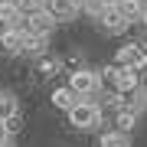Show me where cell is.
I'll return each instance as SVG.
<instances>
[{
  "instance_id": "603a6c76",
  "label": "cell",
  "mask_w": 147,
  "mask_h": 147,
  "mask_svg": "<svg viewBox=\"0 0 147 147\" xmlns=\"http://www.w3.org/2000/svg\"><path fill=\"white\" fill-rule=\"evenodd\" d=\"M0 147H13V144H10V141H7V144H0Z\"/></svg>"
},
{
  "instance_id": "9c48e42d",
  "label": "cell",
  "mask_w": 147,
  "mask_h": 147,
  "mask_svg": "<svg viewBox=\"0 0 147 147\" xmlns=\"http://www.w3.org/2000/svg\"><path fill=\"white\" fill-rule=\"evenodd\" d=\"M134 127H137V111H131L127 105H121L115 111V131L118 134H131Z\"/></svg>"
},
{
  "instance_id": "9a60e30c",
  "label": "cell",
  "mask_w": 147,
  "mask_h": 147,
  "mask_svg": "<svg viewBox=\"0 0 147 147\" xmlns=\"http://www.w3.org/2000/svg\"><path fill=\"white\" fill-rule=\"evenodd\" d=\"M16 10H20V16L26 20V16H33V13L46 10V0H16Z\"/></svg>"
},
{
  "instance_id": "7a4b0ae2",
  "label": "cell",
  "mask_w": 147,
  "mask_h": 147,
  "mask_svg": "<svg viewBox=\"0 0 147 147\" xmlns=\"http://www.w3.org/2000/svg\"><path fill=\"white\" fill-rule=\"evenodd\" d=\"M69 88L79 95V98H95L101 92V75L95 69H72L69 72Z\"/></svg>"
},
{
  "instance_id": "30bf717a",
  "label": "cell",
  "mask_w": 147,
  "mask_h": 147,
  "mask_svg": "<svg viewBox=\"0 0 147 147\" xmlns=\"http://www.w3.org/2000/svg\"><path fill=\"white\" fill-rule=\"evenodd\" d=\"M0 46H3L7 53H20V46H23V26L3 30V33H0Z\"/></svg>"
},
{
  "instance_id": "4fadbf2b",
  "label": "cell",
  "mask_w": 147,
  "mask_h": 147,
  "mask_svg": "<svg viewBox=\"0 0 147 147\" xmlns=\"http://www.w3.org/2000/svg\"><path fill=\"white\" fill-rule=\"evenodd\" d=\"M131 46V69H137V72H147V46L144 42H127Z\"/></svg>"
},
{
  "instance_id": "e0dca14e",
  "label": "cell",
  "mask_w": 147,
  "mask_h": 147,
  "mask_svg": "<svg viewBox=\"0 0 147 147\" xmlns=\"http://www.w3.org/2000/svg\"><path fill=\"white\" fill-rule=\"evenodd\" d=\"M127 108H131V111H137V115L147 108V92H144V85H141L134 95H127Z\"/></svg>"
},
{
  "instance_id": "7402d4cb",
  "label": "cell",
  "mask_w": 147,
  "mask_h": 147,
  "mask_svg": "<svg viewBox=\"0 0 147 147\" xmlns=\"http://www.w3.org/2000/svg\"><path fill=\"white\" fill-rule=\"evenodd\" d=\"M141 23H144V26H147V7H144V13H141Z\"/></svg>"
},
{
  "instance_id": "ac0fdd59",
  "label": "cell",
  "mask_w": 147,
  "mask_h": 147,
  "mask_svg": "<svg viewBox=\"0 0 147 147\" xmlns=\"http://www.w3.org/2000/svg\"><path fill=\"white\" fill-rule=\"evenodd\" d=\"M56 65H59L56 59H42V65H39V69H42V75H53V72H56Z\"/></svg>"
},
{
  "instance_id": "5bb4252c",
  "label": "cell",
  "mask_w": 147,
  "mask_h": 147,
  "mask_svg": "<svg viewBox=\"0 0 147 147\" xmlns=\"http://www.w3.org/2000/svg\"><path fill=\"white\" fill-rule=\"evenodd\" d=\"M118 10H121V16H124L127 23H131V20H141L144 3H141V0H121V3H118Z\"/></svg>"
},
{
  "instance_id": "8fae6325",
  "label": "cell",
  "mask_w": 147,
  "mask_h": 147,
  "mask_svg": "<svg viewBox=\"0 0 147 147\" xmlns=\"http://www.w3.org/2000/svg\"><path fill=\"white\" fill-rule=\"evenodd\" d=\"M20 115V105H16V98L10 92H0V121H13Z\"/></svg>"
},
{
  "instance_id": "8992f818",
  "label": "cell",
  "mask_w": 147,
  "mask_h": 147,
  "mask_svg": "<svg viewBox=\"0 0 147 147\" xmlns=\"http://www.w3.org/2000/svg\"><path fill=\"white\" fill-rule=\"evenodd\" d=\"M46 10L56 16V23H59V20L69 23V20H75V16H79V7H75L72 0H46Z\"/></svg>"
},
{
  "instance_id": "2e32d148",
  "label": "cell",
  "mask_w": 147,
  "mask_h": 147,
  "mask_svg": "<svg viewBox=\"0 0 147 147\" xmlns=\"http://www.w3.org/2000/svg\"><path fill=\"white\" fill-rule=\"evenodd\" d=\"M98 147H131V141H127V134H118V131H108L101 134Z\"/></svg>"
},
{
  "instance_id": "d6986e66",
  "label": "cell",
  "mask_w": 147,
  "mask_h": 147,
  "mask_svg": "<svg viewBox=\"0 0 147 147\" xmlns=\"http://www.w3.org/2000/svg\"><path fill=\"white\" fill-rule=\"evenodd\" d=\"M10 141V127H7V121H0V144Z\"/></svg>"
},
{
  "instance_id": "277c9868",
  "label": "cell",
  "mask_w": 147,
  "mask_h": 147,
  "mask_svg": "<svg viewBox=\"0 0 147 147\" xmlns=\"http://www.w3.org/2000/svg\"><path fill=\"white\" fill-rule=\"evenodd\" d=\"M98 23H101L105 33H124V30H127V20L121 16L118 7H105V10L98 13Z\"/></svg>"
},
{
  "instance_id": "44dd1931",
  "label": "cell",
  "mask_w": 147,
  "mask_h": 147,
  "mask_svg": "<svg viewBox=\"0 0 147 147\" xmlns=\"http://www.w3.org/2000/svg\"><path fill=\"white\" fill-rule=\"evenodd\" d=\"M75 7H79V10H85V3H88V0H72Z\"/></svg>"
},
{
  "instance_id": "5b68a950",
  "label": "cell",
  "mask_w": 147,
  "mask_h": 147,
  "mask_svg": "<svg viewBox=\"0 0 147 147\" xmlns=\"http://www.w3.org/2000/svg\"><path fill=\"white\" fill-rule=\"evenodd\" d=\"M141 79H144V75L137 72V69H118V95H121V98L134 95L137 88H141Z\"/></svg>"
},
{
  "instance_id": "3957f363",
  "label": "cell",
  "mask_w": 147,
  "mask_h": 147,
  "mask_svg": "<svg viewBox=\"0 0 147 147\" xmlns=\"http://www.w3.org/2000/svg\"><path fill=\"white\" fill-rule=\"evenodd\" d=\"M53 26H56V16L49 13V10H39V13H33V16L23 20V30L33 33V36H49Z\"/></svg>"
},
{
  "instance_id": "52a82bcc",
  "label": "cell",
  "mask_w": 147,
  "mask_h": 147,
  "mask_svg": "<svg viewBox=\"0 0 147 147\" xmlns=\"http://www.w3.org/2000/svg\"><path fill=\"white\" fill-rule=\"evenodd\" d=\"M49 101H53L56 108H62V111H72L75 105H79V95H75L72 88H69V85H59V88H53V95H49Z\"/></svg>"
},
{
  "instance_id": "ffe728a7",
  "label": "cell",
  "mask_w": 147,
  "mask_h": 147,
  "mask_svg": "<svg viewBox=\"0 0 147 147\" xmlns=\"http://www.w3.org/2000/svg\"><path fill=\"white\" fill-rule=\"evenodd\" d=\"M98 3H101V7H118L121 0H98Z\"/></svg>"
},
{
  "instance_id": "ba28073f",
  "label": "cell",
  "mask_w": 147,
  "mask_h": 147,
  "mask_svg": "<svg viewBox=\"0 0 147 147\" xmlns=\"http://www.w3.org/2000/svg\"><path fill=\"white\" fill-rule=\"evenodd\" d=\"M0 26L3 30L23 26V16H20V10H16V0H0Z\"/></svg>"
},
{
  "instance_id": "7c38bea8",
  "label": "cell",
  "mask_w": 147,
  "mask_h": 147,
  "mask_svg": "<svg viewBox=\"0 0 147 147\" xmlns=\"http://www.w3.org/2000/svg\"><path fill=\"white\" fill-rule=\"evenodd\" d=\"M46 42H49V36H33V33L23 30V46H20V53L36 56V53H42V49H46Z\"/></svg>"
},
{
  "instance_id": "6da1fadb",
  "label": "cell",
  "mask_w": 147,
  "mask_h": 147,
  "mask_svg": "<svg viewBox=\"0 0 147 147\" xmlns=\"http://www.w3.org/2000/svg\"><path fill=\"white\" fill-rule=\"evenodd\" d=\"M101 118H105V111L95 98H82L79 105L69 111V121H72V127H79V131H95V127L101 124Z\"/></svg>"
}]
</instances>
